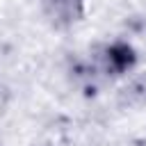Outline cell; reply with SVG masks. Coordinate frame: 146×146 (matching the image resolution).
I'll use <instances>...</instances> for the list:
<instances>
[{
    "instance_id": "1",
    "label": "cell",
    "mask_w": 146,
    "mask_h": 146,
    "mask_svg": "<svg viewBox=\"0 0 146 146\" xmlns=\"http://www.w3.org/2000/svg\"><path fill=\"white\" fill-rule=\"evenodd\" d=\"M62 2H66V0H62Z\"/></svg>"
}]
</instances>
